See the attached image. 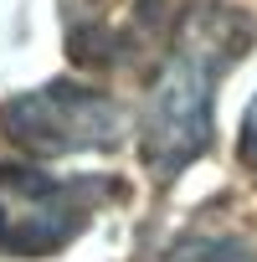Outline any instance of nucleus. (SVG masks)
<instances>
[{
	"mask_svg": "<svg viewBox=\"0 0 257 262\" xmlns=\"http://www.w3.org/2000/svg\"><path fill=\"white\" fill-rule=\"evenodd\" d=\"M247 41H252L247 16L226 6H201L180 21L170 57L144 98V118H139V155L160 180H175L190 160L206 155L216 82L242 57Z\"/></svg>",
	"mask_w": 257,
	"mask_h": 262,
	"instance_id": "obj_1",
	"label": "nucleus"
},
{
	"mask_svg": "<svg viewBox=\"0 0 257 262\" xmlns=\"http://www.w3.org/2000/svg\"><path fill=\"white\" fill-rule=\"evenodd\" d=\"M113 195L98 175H47L26 165H0V252L52 257L88 231V216Z\"/></svg>",
	"mask_w": 257,
	"mask_h": 262,
	"instance_id": "obj_2",
	"label": "nucleus"
},
{
	"mask_svg": "<svg viewBox=\"0 0 257 262\" xmlns=\"http://www.w3.org/2000/svg\"><path fill=\"white\" fill-rule=\"evenodd\" d=\"M0 128L31 155H77V149H113L123 139V108L98 88L47 82L0 108Z\"/></svg>",
	"mask_w": 257,
	"mask_h": 262,
	"instance_id": "obj_3",
	"label": "nucleus"
},
{
	"mask_svg": "<svg viewBox=\"0 0 257 262\" xmlns=\"http://www.w3.org/2000/svg\"><path fill=\"white\" fill-rule=\"evenodd\" d=\"M67 16V47L77 62H128L139 47L155 41L165 0H62Z\"/></svg>",
	"mask_w": 257,
	"mask_h": 262,
	"instance_id": "obj_4",
	"label": "nucleus"
},
{
	"mask_svg": "<svg viewBox=\"0 0 257 262\" xmlns=\"http://www.w3.org/2000/svg\"><path fill=\"white\" fill-rule=\"evenodd\" d=\"M165 262H252V257H247V247L231 242V236H185Z\"/></svg>",
	"mask_w": 257,
	"mask_h": 262,
	"instance_id": "obj_5",
	"label": "nucleus"
},
{
	"mask_svg": "<svg viewBox=\"0 0 257 262\" xmlns=\"http://www.w3.org/2000/svg\"><path fill=\"white\" fill-rule=\"evenodd\" d=\"M237 149H242V160L257 170V98H252L247 113H242V139H237Z\"/></svg>",
	"mask_w": 257,
	"mask_h": 262,
	"instance_id": "obj_6",
	"label": "nucleus"
}]
</instances>
